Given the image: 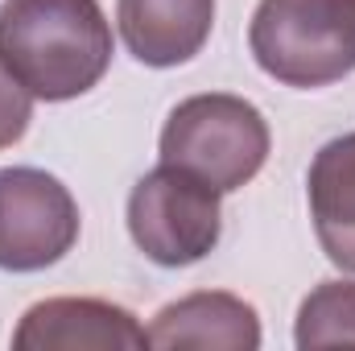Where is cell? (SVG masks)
Returning a JSON list of instances; mask_svg holds the SVG:
<instances>
[{"label": "cell", "mask_w": 355, "mask_h": 351, "mask_svg": "<svg viewBox=\"0 0 355 351\" xmlns=\"http://www.w3.org/2000/svg\"><path fill=\"white\" fill-rule=\"evenodd\" d=\"M17 351H141L149 348V331L132 310L103 298H46L29 306L12 331Z\"/></svg>", "instance_id": "cell-6"}, {"label": "cell", "mask_w": 355, "mask_h": 351, "mask_svg": "<svg viewBox=\"0 0 355 351\" xmlns=\"http://www.w3.org/2000/svg\"><path fill=\"white\" fill-rule=\"evenodd\" d=\"M116 25L137 62L166 71L202 54L215 29V0H116Z\"/></svg>", "instance_id": "cell-8"}, {"label": "cell", "mask_w": 355, "mask_h": 351, "mask_svg": "<svg viewBox=\"0 0 355 351\" xmlns=\"http://www.w3.org/2000/svg\"><path fill=\"white\" fill-rule=\"evenodd\" d=\"M293 343L302 351L355 348V281H322L302 298Z\"/></svg>", "instance_id": "cell-10"}, {"label": "cell", "mask_w": 355, "mask_h": 351, "mask_svg": "<svg viewBox=\"0 0 355 351\" xmlns=\"http://www.w3.org/2000/svg\"><path fill=\"white\" fill-rule=\"evenodd\" d=\"M248 50L281 87H331L355 71V4L261 0L248 25Z\"/></svg>", "instance_id": "cell-2"}, {"label": "cell", "mask_w": 355, "mask_h": 351, "mask_svg": "<svg viewBox=\"0 0 355 351\" xmlns=\"http://www.w3.org/2000/svg\"><path fill=\"white\" fill-rule=\"evenodd\" d=\"M352 4H355V0H352Z\"/></svg>", "instance_id": "cell-12"}, {"label": "cell", "mask_w": 355, "mask_h": 351, "mask_svg": "<svg viewBox=\"0 0 355 351\" xmlns=\"http://www.w3.org/2000/svg\"><path fill=\"white\" fill-rule=\"evenodd\" d=\"M79 244V203L46 170H0V268L42 273Z\"/></svg>", "instance_id": "cell-5"}, {"label": "cell", "mask_w": 355, "mask_h": 351, "mask_svg": "<svg viewBox=\"0 0 355 351\" xmlns=\"http://www.w3.org/2000/svg\"><path fill=\"white\" fill-rule=\"evenodd\" d=\"M272 132L257 103L227 91L182 99L162 128V162L182 166L219 194L248 186L265 170Z\"/></svg>", "instance_id": "cell-3"}, {"label": "cell", "mask_w": 355, "mask_h": 351, "mask_svg": "<svg viewBox=\"0 0 355 351\" xmlns=\"http://www.w3.org/2000/svg\"><path fill=\"white\" fill-rule=\"evenodd\" d=\"M112 21L99 0H4L0 67L46 103L79 99L112 67Z\"/></svg>", "instance_id": "cell-1"}, {"label": "cell", "mask_w": 355, "mask_h": 351, "mask_svg": "<svg viewBox=\"0 0 355 351\" xmlns=\"http://www.w3.org/2000/svg\"><path fill=\"white\" fill-rule=\"evenodd\" d=\"M29 120H33V95L0 67V153L29 132Z\"/></svg>", "instance_id": "cell-11"}, {"label": "cell", "mask_w": 355, "mask_h": 351, "mask_svg": "<svg viewBox=\"0 0 355 351\" xmlns=\"http://www.w3.org/2000/svg\"><path fill=\"white\" fill-rule=\"evenodd\" d=\"M149 348H202V351H257L261 348V314L252 302L223 293V289H202L186 293L153 314Z\"/></svg>", "instance_id": "cell-7"}, {"label": "cell", "mask_w": 355, "mask_h": 351, "mask_svg": "<svg viewBox=\"0 0 355 351\" xmlns=\"http://www.w3.org/2000/svg\"><path fill=\"white\" fill-rule=\"evenodd\" d=\"M310 219L327 261L355 273V132L327 141L306 174Z\"/></svg>", "instance_id": "cell-9"}, {"label": "cell", "mask_w": 355, "mask_h": 351, "mask_svg": "<svg viewBox=\"0 0 355 351\" xmlns=\"http://www.w3.org/2000/svg\"><path fill=\"white\" fill-rule=\"evenodd\" d=\"M219 190L198 174L162 162L128 194V236L162 268L198 264L219 248L223 207Z\"/></svg>", "instance_id": "cell-4"}]
</instances>
